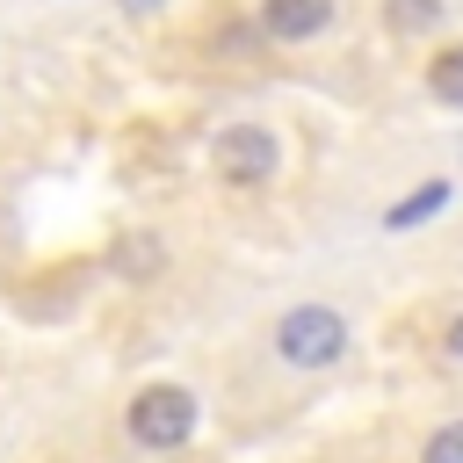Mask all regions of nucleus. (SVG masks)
Here are the masks:
<instances>
[{"label": "nucleus", "mask_w": 463, "mask_h": 463, "mask_svg": "<svg viewBox=\"0 0 463 463\" xmlns=\"http://www.w3.org/2000/svg\"><path fill=\"white\" fill-rule=\"evenodd\" d=\"M268 347H275V362H282V369L318 376V369H340V362H347L354 333H347V318H340L333 304H289V311L275 318Z\"/></svg>", "instance_id": "nucleus-1"}, {"label": "nucleus", "mask_w": 463, "mask_h": 463, "mask_svg": "<svg viewBox=\"0 0 463 463\" xmlns=\"http://www.w3.org/2000/svg\"><path fill=\"white\" fill-rule=\"evenodd\" d=\"M195 427H203V398H195L188 383H145V391L123 405V434H130L145 456H174V449H188Z\"/></svg>", "instance_id": "nucleus-2"}, {"label": "nucleus", "mask_w": 463, "mask_h": 463, "mask_svg": "<svg viewBox=\"0 0 463 463\" xmlns=\"http://www.w3.org/2000/svg\"><path fill=\"white\" fill-rule=\"evenodd\" d=\"M210 174H217L224 188L253 195V188H268V181L282 174V137H275L268 123H224V130L210 137Z\"/></svg>", "instance_id": "nucleus-3"}, {"label": "nucleus", "mask_w": 463, "mask_h": 463, "mask_svg": "<svg viewBox=\"0 0 463 463\" xmlns=\"http://www.w3.org/2000/svg\"><path fill=\"white\" fill-rule=\"evenodd\" d=\"M333 14H340V0H253L260 43H311L333 29Z\"/></svg>", "instance_id": "nucleus-4"}, {"label": "nucleus", "mask_w": 463, "mask_h": 463, "mask_svg": "<svg viewBox=\"0 0 463 463\" xmlns=\"http://www.w3.org/2000/svg\"><path fill=\"white\" fill-rule=\"evenodd\" d=\"M449 203H456V181H449V174H434V181H420L412 195H398V203L383 210V232H420V224H434Z\"/></svg>", "instance_id": "nucleus-5"}, {"label": "nucleus", "mask_w": 463, "mask_h": 463, "mask_svg": "<svg viewBox=\"0 0 463 463\" xmlns=\"http://www.w3.org/2000/svg\"><path fill=\"white\" fill-rule=\"evenodd\" d=\"M420 87H427V101L463 109V43H434V58L420 65Z\"/></svg>", "instance_id": "nucleus-6"}, {"label": "nucleus", "mask_w": 463, "mask_h": 463, "mask_svg": "<svg viewBox=\"0 0 463 463\" xmlns=\"http://www.w3.org/2000/svg\"><path fill=\"white\" fill-rule=\"evenodd\" d=\"M383 22L398 36H434L449 22V0H383Z\"/></svg>", "instance_id": "nucleus-7"}, {"label": "nucleus", "mask_w": 463, "mask_h": 463, "mask_svg": "<svg viewBox=\"0 0 463 463\" xmlns=\"http://www.w3.org/2000/svg\"><path fill=\"white\" fill-rule=\"evenodd\" d=\"M109 268L130 275V282H145V275L159 268V239H152V232H123V239L109 246Z\"/></svg>", "instance_id": "nucleus-8"}, {"label": "nucleus", "mask_w": 463, "mask_h": 463, "mask_svg": "<svg viewBox=\"0 0 463 463\" xmlns=\"http://www.w3.org/2000/svg\"><path fill=\"white\" fill-rule=\"evenodd\" d=\"M420 463H463V420H441V427H427V441H420Z\"/></svg>", "instance_id": "nucleus-9"}, {"label": "nucleus", "mask_w": 463, "mask_h": 463, "mask_svg": "<svg viewBox=\"0 0 463 463\" xmlns=\"http://www.w3.org/2000/svg\"><path fill=\"white\" fill-rule=\"evenodd\" d=\"M441 354H449V362H463V311L441 326Z\"/></svg>", "instance_id": "nucleus-10"}, {"label": "nucleus", "mask_w": 463, "mask_h": 463, "mask_svg": "<svg viewBox=\"0 0 463 463\" xmlns=\"http://www.w3.org/2000/svg\"><path fill=\"white\" fill-rule=\"evenodd\" d=\"M123 7H130V14H152V7H166V0H123Z\"/></svg>", "instance_id": "nucleus-11"}]
</instances>
